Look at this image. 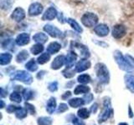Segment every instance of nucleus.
<instances>
[{
	"label": "nucleus",
	"mask_w": 134,
	"mask_h": 125,
	"mask_svg": "<svg viewBox=\"0 0 134 125\" xmlns=\"http://www.w3.org/2000/svg\"><path fill=\"white\" fill-rule=\"evenodd\" d=\"M91 67V62L87 59H81L77 63L76 66H75V71L78 73H81L85 71Z\"/></svg>",
	"instance_id": "13"
},
{
	"label": "nucleus",
	"mask_w": 134,
	"mask_h": 125,
	"mask_svg": "<svg viewBox=\"0 0 134 125\" xmlns=\"http://www.w3.org/2000/svg\"><path fill=\"white\" fill-rule=\"evenodd\" d=\"M43 5L40 3H34L29 8L28 14L30 16H38L43 12Z\"/></svg>",
	"instance_id": "8"
},
{
	"label": "nucleus",
	"mask_w": 134,
	"mask_h": 125,
	"mask_svg": "<svg viewBox=\"0 0 134 125\" xmlns=\"http://www.w3.org/2000/svg\"><path fill=\"white\" fill-rule=\"evenodd\" d=\"M128 110H129V118H132L133 114H132V108L130 105H129V108H128Z\"/></svg>",
	"instance_id": "47"
},
{
	"label": "nucleus",
	"mask_w": 134,
	"mask_h": 125,
	"mask_svg": "<svg viewBox=\"0 0 134 125\" xmlns=\"http://www.w3.org/2000/svg\"><path fill=\"white\" fill-rule=\"evenodd\" d=\"M62 73L66 78H72V77L75 76V72L73 70H71L70 68H67L65 70L63 71Z\"/></svg>",
	"instance_id": "35"
},
{
	"label": "nucleus",
	"mask_w": 134,
	"mask_h": 125,
	"mask_svg": "<svg viewBox=\"0 0 134 125\" xmlns=\"http://www.w3.org/2000/svg\"><path fill=\"white\" fill-rule=\"evenodd\" d=\"M9 98L11 101H14L17 103H20L21 101H22V97H21V95L18 93V92H13L10 95Z\"/></svg>",
	"instance_id": "33"
},
{
	"label": "nucleus",
	"mask_w": 134,
	"mask_h": 125,
	"mask_svg": "<svg viewBox=\"0 0 134 125\" xmlns=\"http://www.w3.org/2000/svg\"><path fill=\"white\" fill-rule=\"evenodd\" d=\"M77 81L80 83L86 84V83H89L91 81V78L90 77V75H88V74H81L78 77Z\"/></svg>",
	"instance_id": "32"
},
{
	"label": "nucleus",
	"mask_w": 134,
	"mask_h": 125,
	"mask_svg": "<svg viewBox=\"0 0 134 125\" xmlns=\"http://www.w3.org/2000/svg\"><path fill=\"white\" fill-rule=\"evenodd\" d=\"M43 50H44L43 44L42 43H36L35 45L32 46L30 51L34 55H37V54H40V53L43 52Z\"/></svg>",
	"instance_id": "27"
},
{
	"label": "nucleus",
	"mask_w": 134,
	"mask_h": 125,
	"mask_svg": "<svg viewBox=\"0 0 134 125\" xmlns=\"http://www.w3.org/2000/svg\"><path fill=\"white\" fill-rule=\"evenodd\" d=\"M60 48H61V45L58 42H52L48 46L47 53H49V54H54L60 51Z\"/></svg>",
	"instance_id": "17"
},
{
	"label": "nucleus",
	"mask_w": 134,
	"mask_h": 125,
	"mask_svg": "<svg viewBox=\"0 0 134 125\" xmlns=\"http://www.w3.org/2000/svg\"><path fill=\"white\" fill-rule=\"evenodd\" d=\"M19 107L18 106H15V105H12V104H10V105H8L6 108V111L8 113H9V114H12V113H15L17 111V109H18Z\"/></svg>",
	"instance_id": "41"
},
{
	"label": "nucleus",
	"mask_w": 134,
	"mask_h": 125,
	"mask_svg": "<svg viewBox=\"0 0 134 125\" xmlns=\"http://www.w3.org/2000/svg\"><path fill=\"white\" fill-rule=\"evenodd\" d=\"M65 64V57L64 55H59L52 62L51 68L54 70L60 69Z\"/></svg>",
	"instance_id": "12"
},
{
	"label": "nucleus",
	"mask_w": 134,
	"mask_h": 125,
	"mask_svg": "<svg viewBox=\"0 0 134 125\" xmlns=\"http://www.w3.org/2000/svg\"><path fill=\"white\" fill-rule=\"evenodd\" d=\"M11 79L13 80H18L21 81L26 84H30L33 82V78L30 74L27 73L26 71L24 70H19L16 71L15 73H14L11 75Z\"/></svg>",
	"instance_id": "4"
},
{
	"label": "nucleus",
	"mask_w": 134,
	"mask_h": 125,
	"mask_svg": "<svg viewBox=\"0 0 134 125\" xmlns=\"http://www.w3.org/2000/svg\"><path fill=\"white\" fill-rule=\"evenodd\" d=\"M125 83L127 89L134 93V76L132 74L125 75Z\"/></svg>",
	"instance_id": "16"
},
{
	"label": "nucleus",
	"mask_w": 134,
	"mask_h": 125,
	"mask_svg": "<svg viewBox=\"0 0 134 125\" xmlns=\"http://www.w3.org/2000/svg\"><path fill=\"white\" fill-rule=\"evenodd\" d=\"M66 110H68V106H67V104L65 103H60V106H59L58 109H57V113L58 114H61V113H64L65 112Z\"/></svg>",
	"instance_id": "39"
},
{
	"label": "nucleus",
	"mask_w": 134,
	"mask_h": 125,
	"mask_svg": "<svg viewBox=\"0 0 134 125\" xmlns=\"http://www.w3.org/2000/svg\"><path fill=\"white\" fill-rule=\"evenodd\" d=\"M12 54L9 53H3L0 55V64L1 65H7L12 60Z\"/></svg>",
	"instance_id": "20"
},
{
	"label": "nucleus",
	"mask_w": 134,
	"mask_h": 125,
	"mask_svg": "<svg viewBox=\"0 0 134 125\" xmlns=\"http://www.w3.org/2000/svg\"><path fill=\"white\" fill-rule=\"evenodd\" d=\"M49 59H50V54L46 52V53H42L41 55L38 58L37 62H38V64H44L47 62H49Z\"/></svg>",
	"instance_id": "25"
},
{
	"label": "nucleus",
	"mask_w": 134,
	"mask_h": 125,
	"mask_svg": "<svg viewBox=\"0 0 134 125\" xmlns=\"http://www.w3.org/2000/svg\"><path fill=\"white\" fill-rule=\"evenodd\" d=\"M45 74V72L44 71H40V72L37 74V78H39V79H42L43 78V76Z\"/></svg>",
	"instance_id": "45"
},
{
	"label": "nucleus",
	"mask_w": 134,
	"mask_h": 125,
	"mask_svg": "<svg viewBox=\"0 0 134 125\" xmlns=\"http://www.w3.org/2000/svg\"><path fill=\"white\" fill-rule=\"evenodd\" d=\"M25 68L27 70L30 71V72H35L38 69V65L35 59H30L26 64H25Z\"/></svg>",
	"instance_id": "28"
},
{
	"label": "nucleus",
	"mask_w": 134,
	"mask_h": 125,
	"mask_svg": "<svg viewBox=\"0 0 134 125\" xmlns=\"http://www.w3.org/2000/svg\"><path fill=\"white\" fill-rule=\"evenodd\" d=\"M109 31H110V29H109L108 26L104 23L98 24L94 28L95 33L99 37H106L107 35H108Z\"/></svg>",
	"instance_id": "9"
},
{
	"label": "nucleus",
	"mask_w": 134,
	"mask_h": 125,
	"mask_svg": "<svg viewBox=\"0 0 134 125\" xmlns=\"http://www.w3.org/2000/svg\"><path fill=\"white\" fill-rule=\"evenodd\" d=\"M4 108V103L3 100H1V108Z\"/></svg>",
	"instance_id": "49"
},
{
	"label": "nucleus",
	"mask_w": 134,
	"mask_h": 125,
	"mask_svg": "<svg viewBox=\"0 0 134 125\" xmlns=\"http://www.w3.org/2000/svg\"><path fill=\"white\" fill-rule=\"evenodd\" d=\"M1 96H2V98H4V97H6V96H7V94L5 93V92H4L3 89H1Z\"/></svg>",
	"instance_id": "48"
},
{
	"label": "nucleus",
	"mask_w": 134,
	"mask_h": 125,
	"mask_svg": "<svg viewBox=\"0 0 134 125\" xmlns=\"http://www.w3.org/2000/svg\"><path fill=\"white\" fill-rule=\"evenodd\" d=\"M56 108V100L54 97H51L47 102V105H46V110L49 114H52L53 113L55 110Z\"/></svg>",
	"instance_id": "19"
},
{
	"label": "nucleus",
	"mask_w": 134,
	"mask_h": 125,
	"mask_svg": "<svg viewBox=\"0 0 134 125\" xmlns=\"http://www.w3.org/2000/svg\"><path fill=\"white\" fill-rule=\"evenodd\" d=\"M69 105L72 108H79L81 106H83L84 104H85V100L83 98H72L69 100Z\"/></svg>",
	"instance_id": "21"
},
{
	"label": "nucleus",
	"mask_w": 134,
	"mask_h": 125,
	"mask_svg": "<svg viewBox=\"0 0 134 125\" xmlns=\"http://www.w3.org/2000/svg\"><path fill=\"white\" fill-rule=\"evenodd\" d=\"M44 30L53 38H59V39H62L64 37V33H62L57 27L54 26V25L47 24L44 27Z\"/></svg>",
	"instance_id": "6"
},
{
	"label": "nucleus",
	"mask_w": 134,
	"mask_h": 125,
	"mask_svg": "<svg viewBox=\"0 0 134 125\" xmlns=\"http://www.w3.org/2000/svg\"><path fill=\"white\" fill-rule=\"evenodd\" d=\"M37 123L39 125H52L53 121L49 117H40L38 118Z\"/></svg>",
	"instance_id": "26"
},
{
	"label": "nucleus",
	"mask_w": 134,
	"mask_h": 125,
	"mask_svg": "<svg viewBox=\"0 0 134 125\" xmlns=\"http://www.w3.org/2000/svg\"><path fill=\"white\" fill-rule=\"evenodd\" d=\"M12 6L11 0H1V8L3 9H9Z\"/></svg>",
	"instance_id": "36"
},
{
	"label": "nucleus",
	"mask_w": 134,
	"mask_h": 125,
	"mask_svg": "<svg viewBox=\"0 0 134 125\" xmlns=\"http://www.w3.org/2000/svg\"><path fill=\"white\" fill-rule=\"evenodd\" d=\"M78 117L80 118H82V119H86L90 117V111L87 109V108H81V109H79L78 113Z\"/></svg>",
	"instance_id": "31"
},
{
	"label": "nucleus",
	"mask_w": 134,
	"mask_h": 125,
	"mask_svg": "<svg viewBox=\"0 0 134 125\" xmlns=\"http://www.w3.org/2000/svg\"><path fill=\"white\" fill-rule=\"evenodd\" d=\"M25 108L27 109V111H28V113H29L30 114H32V115H35V114H36V111H35V106L34 105H32V104H30V103H25Z\"/></svg>",
	"instance_id": "37"
},
{
	"label": "nucleus",
	"mask_w": 134,
	"mask_h": 125,
	"mask_svg": "<svg viewBox=\"0 0 134 125\" xmlns=\"http://www.w3.org/2000/svg\"><path fill=\"white\" fill-rule=\"evenodd\" d=\"M48 89L50 92H55L58 90V83L56 81L54 82H51L48 85Z\"/></svg>",
	"instance_id": "38"
},
{
	"label": "nucleus",
	"mask_w": 134,
	"mask_h": 125,
	"mask_svg": "<svg viewBox=\"0 0 134 125\" xmlns=\"http://www.w3.org/2000/svg\"><path fill=\"white\" fill-rule=\"evenodd\" d=\"M29 58V53L27 50H22L18 53L16 57V61L18 63H23Z\"/></svg>",
	"instance_id": "23"
},
{
	"label": "nucleus",
	"mask_w": 134,
	"mask_h": 125,
	"mask_svg": "<svg viewBox=\"0 0 134 125\" xmlns=\"http://www.w3.org/2000/svg\"><path fill=\"white\" fill-rule=\"evenodd\" d=\"M30 41V36L27 33H22L17 36L15 39V43L19 46H24L29 43Z\"/></svg>",
	"instance_id": "11"
},
{
	"label": "nucleus",
	"mask_w": 134,
	"mask_h": 125,
	"mask_svg": "<svg viewBox=\"0 0 134 125\" xmlns=\"http://www.w3.org/2000/svg\"><path fill=\"white\" fill-rule=\"evenodd\" d=\"M81 23L87 28L96 27V23H98V17L93 12H86L81 17Z\"/></svg>",
	"instance_id": "5"
},
{
	"label": "nucleus",
	"mask_w": 134,
	"mask_h": 125,
	"mask_svg": "<svg viewBox=\"0 0 134 125\" xmlns=\"http://www.w3.org/2000/svg\"><path fill=\"white\" fill-rule=\"evenodd\" d=\"M72 123H73L74 125H86V123H84L82 120H81L78 118H75V117H74V118H73Z\"/></svg>",
	"instance_id": "42"
},
{
	"label": "nucleus",
	"mask_w": 134,
	"mask_h": 125,
	"mask_svg": "<svg viewBox=\"0 0 134 125\" xmlns=\"http://www.w3.org/2000/svg\"><path fill=\"white\" fill-rule=\"evenodd\" d=\"M27 114H28V111L26 108L19 107L15 112V116H16V118H18L19 119H23L27 116Z\"/></svg>",
	"instance_id": "29"
},
{
	"label": "nucleus",
	"mask_w": 134,
	"mask_h": 125,
	"mask_svg": "<svg viewBox=\"0 0 134 125\" xmlns=\"http://www.w3.org/2000/svg\"><path fill=\"white\" fill-rule=\"evenodd\" d=\"M23 96H24V98L28 101V100L31 99L34 97V93L32 92V90L29 89H25L23 91Z\"/></svg>",
	"instance_id": "34"
},
{
	"label": "nucleus",
	"mask_w": 134,
	"mask_h": 125,
	"mask_svg": "<svg viewBox=\"0 0 134 125\" xmlns=\"http://www.w3.org/2000/svg\"><path fill=\"white\" fill-rule=\"evenodd\" d=\"M66 22L70 24V26L74 30H75L77 33H82L83 29L80 26V24L75 21V19H72V18H68L66 19Z\"/></svg>",
	"instance_id": "22"
},
{
	"label": "nucleus",
	"mask_w": 134,
	"mask_h": 125,
	"mask_svg": "<svg viewBox=\"0 0 134 125\" xmlns=\"http://www.w3.org/2000/svg\"><path fill=\"white\" fill-rule=\"evenodd\" d=\"M97 108H98V105H97V103H94L93 105L91 106V109H90V112H91V113H95L97 111Z\"/></svg>",
	"instance_id": "44"
},
{
	"label": "nucleus",
	"mask_w": 134,
	"mask_h": 125,
	"mask_svg": "<svg viewBox=\"0 0 134 125\" xmlns=\"http://www.w3.org/2000/svg\"><path fill=\"white\" fill-rule=\"evenodd\" d=\"M77 59V55L75 54V52L70 51L67 53L65 57V65L67 68H71L75 64V62Z\"/></svg>",
	"instance_id": "15"
},
{
	"label": "nucleus",
	"mask_w": 134,
	"mask_h": 125,
	"mask_svg": "<svg viewBox=\"0 0 134 125\" xmlns=\"http://www.w3.org/2000/svg\"><path fill=\"white\" fill-rule=\"evenodd\" d=\"M118 125H128V124L127 123H120Z\"/></svg>",
	"instance_id": "50"
},
{
	"label": "nucleus",
	"mask_w": 134,
	"mask_h": 125,
	"mask_svg": "<svg viewBox=\"0 0 134 125\" xmlns=\"http://www.w3.org/2000/svg\"><path fill=\"white\" fill-rule=\"evenodd\" d=\"M126 58H127V60L131 63V64H132V65H134V58L132 57V56H130V55H126Z\"/></svg>",
	"instance_id": "46"
},
{
	"label": "nucleus",
	"mask_w": 134,
	"mask_h": 125,
	"mask_svg": "<svg viewBox=\"0 0 134 125\" xmlns=\"http://www.w3.org/2000/svg\"><path fill=\"white\" fill-rule=\"evenodd\" d=\"M70 96H71V93L70 91H68V92H66V93H65L64 94L62 95V99L63 100H66L67 98H69Z\"/></svg>",
	"instance_id": "43"
},
{
	"label": "nucleus",
	"mask_w": 134,
	"mask_h": 125,
	"mask_svg": "<svg viewBox=\"0 0 134 125\" xmlns=\"http://www.w3.org/2000/svg\"><path fill=\"white\" fill-rule=\"evenodd\" d=\"M113 115V109L111 108V100L109 98H105L103 102V109L102 112V114H100L98 118V123H102L105 121H107L109 118Z\"/></svg>",
	"instance_id": "3"
},
{
	"label": "nucleus",
	"mask_w": 134,
	"mask_h": 125,
	"mask_svg": "<svg viewBox=\"0 0 134 125\" xmlns=\"http://www.w3.org/2000/svg\"><path fill=\"white\" fill-rule=\"evenodd\" d=\"M11 18L16 22H21L25 18V11L22 8H16L12 12Z\"/></svg>",
	"instance_id": "10"
},
{
	"label": "nucleus",
	"mask_w": 134,
	"mask_h": 125,
	"mask_svg": "<svg viewBox=\"0 0 134 125\" xmlns=\"http://www.w3.org/2000/svg\"><path fill=\"white\" fill-rule=\"evenodd\" d=\"M95 71L98 80L104 84H107L110 81V74L107 66L102 63H99L95 67Z\"/></svg>",
	"instance_id": "2"
},
{
	"label": "nucleus",
	"mask_w": 134,
	"mask_h": 125,
	"mask_svg": "<svg viewBox=\"0 0 134 125\" xmlns=\"http://www.w3.org/2000/svg\"><path fill=\"white\" fill-rule=\"evenodd\" d=\"M58 12L56 9L54 7L49 8L43 15V20H53L54 18H56Z\"/></svg>",
	"instance_id": "14"
},
{
	"label": "nucleus",
	"mask_w": 134,
	"mask_h": 125,
	"mask_svg": "<svg viewBox=\"0 0 134 125\" xmlns=\"http://www.w3.org/2000/svg\"><path fill=\"white\" fill-rule=\"evenodd\" d=\"M90 92V88L85 85H78L74 90L75 94H81V93H87Z\"/></svg>",
	"instance_id": "24"
},
{
	"label": "nucleus",
	"mask_w": 134,
	"mask_h": 125,
	"mask_svg": "<svg viewBox=\"0 0 134 125\" xmlns=\"http://www.w3.org/2000/svg\"><path fill=\"white\" fill-rule=\"evenodd\" d=\"M13 47H14V39H8L2 42V48L4 49H13Z\"/></svg>",
	"instance_id": "30"
},
{
	"label": "nucleus",
	"mask_w": 134,
	"mask_h": 125,
	"mask_svg": "<svg viewBox=\"0 0 134 125\" xmlns=\"http://www.w3.org/2000/svg\"><path fill=\"white\" fill-rule=\"evenodd\" d=\"M127 33V29L126 27L121 24L115 25L112 28V36L116 39H120L121 38H123Z\"/></svg>",
	"instance_id": "7"
},
{
	"label": "nucleus",
	"mask_w": 134,
	"mask_h": 125,
	"mask_svg": "<svg viewBox=\"0 0 134 125\" xmlns=\"http://www.w3.org/2000/svg\"><path fill=\"white\" fill-rule=\"evenodd\" d=\"M33 39L35 42H36L37 43H44L48 40L47 35L44 33H37L35 35L33 36Z\"/></svg>",
	"instance_id": "18"
},
{
	"label": "nucleus",
	"mask_w": 134,
	"mask_h": 125,
	"mask_svg": "<svg viewBox=\"0 0 134 125\" xmlns=\"http://www.w3.org/2000/svg\"><path fill=\"white\" fill-rule=\"evenodd\" d=\"M83 99L85 100L86 103H90L92 101V100H93V95H92V93H86L85 96H84Z\"/></svg>",
	"instance_id": "40"
},
{
	"label": "nucleus",
	"mask_w": 134,
	"mask_h": 125,
	"mask_svg": "<svg viewBox=\"0 0 134 125\" xmlns=\"http://www.w3.org/2000/svg\"><path fill=\"white\" fill-rule=\"evenodd\" d=\"M114 58L121 69H122L127 73H132L134 71V65H132L131 63L127 60V58H126V56L122 55L121 52L118 51V50L115 51Z\"/></svg>",
	"instance_id": "1"
}]
</instances>
